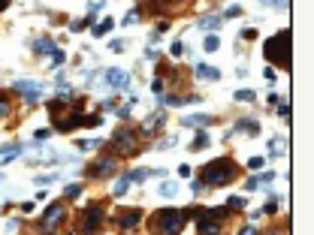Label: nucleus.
<instances>
[{
	"mask_svg": "<svg viewBox=\"0 0 314 235\" xmlns=\"http://www.w3.org/2000/svg\"><path fill=\"white\" fill-rule=\"evenodd\" d=\"M233 211L230 208H202L200 214H197V235H224V229H226V223L233 220Z\"/></svg>",
	"mask_w": 314,
	"mask_h": 235,
	"instance_id": "39448f33",
	"label": "nucleus"
},
{
	"mask_svg": "<svg viewBox=\"0 0 314 235\" xmlns=\"http://www.w3.org/2000/svg\"><path fill=\"white\" fill-rule=\"evenodd\" d=\"M208 145H212L208 133H205V130H200V133H197V139L190 142V151H202V148H208Z\"/></svg>",
	"mask_w": 314,
	"mask_h": 235,
	"instance_id": "393cba45",
	"label": "nucleus"
},
{
	"mask_svg": "<svg viewBox=\"0 0 314 235\" xmlns=\"http://www.w3.org/2000/svg\"><path fill=\"white\" fill-rule=\"evenodd\" d=\"M163 127H166V112H157V115H151L145 121V127H142V133H139V136H154V133H160Z\"/></svg>",
	"mask_w": 314,
	"mask_h": 235,
	"instance_id": "4468645a",
	"label": "nucleus"
},
{
	"mask_svg": "<svg viewBox=\"0 0 314 235\" xmlns=\"http://www.w3.org/2000/svg\"><path fill=\"white\" fill-rule=\"evenodd\" d=\"M275 181V172H263V175H257V178H251L248 184H245V190H260L263 184H272Z\"/></svg>",
	"mask_w": 314,
	"mask_h": 235,
	"instance_id": "a211bd4d",
	"label": "nucleus"
},
{
	"mask_svg": "<svg viewBox=\"0 0 314 235\" xmlns=\"http://www.w3.org/2000/svg\"><path fill=\"white\" fill-rule=\"evenodd\" d=\"M275 211H278V199L272 196L269 202H266V208H260V214H275Z\"/></svg>",
	"mask_w": 314,
	"mask_h": 235,
	"instance_id": "58836bf2",
	"label": "nucleus"
},
{
	"mask_svg": "<svg viewBox=\"0 0 314 235\" xmlns=\"http://www.w3.org/2000/svg\"><path fill=\"white\" fill-rule=\"evenodd\" d=\"M142 208H121L115 217H112V223L118 226V232L121 235H133L139 226H142Z\"/></svg>",
	"mask_w": 314,
	"mask_h": 235,
	"instance_id": "9d476101",
	"label": "nucleus"
},
{
	"mask_svg": "<svg viewBox=\"0 0 314 235\" xmlns=\"http://www.w3.org/2000/svg\"><path fill=\"white\" fill-rule=\"evenodd\" d=\"M6 6H9V0H0V12H3Z\"/></svg>",
	"mask_w": 314,
	"mask_h": 235,
	"instance_id": "603ef678",
	"label": "nucleus"
},
{
	"mask_svg": "<svg viewBox=\"0 0 314 235\" xmlns=\"http://www.w3.org/2000/svg\"><path fill=\"white\" fill-rule=\"evenodd\" d=\"M121 157H115V154H109V151H103L91 166H88V178H94V181H106V178H112V175H118V163Z\"/></svg>",
	"mask_w": 314,
	"mask_h": 235,
	"instance_id": "1a4fd4ad",
	"label": "nucleus"
},
{
	"mask_svg": "<svg viewBox=\"0 0 314 235\" xmlns=\"http://www.w3.org/2000/svg\"><path fill=\"white\" fill-rule=\"evenodd\" d=\"M184 3H187V0H154V9L151 12H169V9H179Z\"/></svg>",
	"mask_w": 314,
	"mask_h": 235,
	"instance_id": "6ab92c4d",
	"label": "nucleus"
},
{
	"mask_svg": "<svg viewBox=\"0 0 314 235\" xmlns=\"http://www.w3.org/2000/svg\"><path fill=\"white\" fill-rule=\"evenodd\" d=\"M82 184H79V181H73V184H67V190H64V199H79L82 196Z\"/></svg>",
	"mask_w": 314,
	"mask_h": 235,
	"instance_id": "cd10ccee",
	"label": "nucleus"
},
{
	"mask_svg": "<svg viewBox=\"0 0 314 235\" xmlns=\"http://www.w3.org/2000/svg\"><path fill=\"white\" fill-rule=\"evenodd\" d=\"M67 214H69V208H67V199H55L43 214H40V220H37V232L40 235H58V229L67 223Z\"/></svg>",
	"mask_w": 314,
	"mask_h": 235,
	"instance_id": "423d86ee",
	"label": "nucleus"
},
{
	"mask_svg": "<svg viewBox=\"0 0 314 235\" xmlns=\"http://www.w3.org/2000/svg\"><path fill=\"white\" fill-rule=\"evenodd\" d=\"M236 100H239V103H254L257 94H254L251 87H242V90H236Z\"/></svg>",
	"mask_w": 314,
	"mask_h": 235,
	"instance_id": "7c9ffc66",
	"label": "nucleus"
},
{
	"mask_svg": "<svg viewBox=\"0 0 314 235\" xmlns=\"http://www.w3.org/2000/svg\"><path fill=\"white\" fill-rule=\"evenodd\" d=\"M187 223H190L187 208H157L148 220V232L151 235H181Z\"/></svg>",
	"mask_w": 314,
	"mask_h": 235,
	"instance_id": "f03ea898",
	"label": "nucleus"
},
{
	"mask_svg": "<svg viewBox=\"0 0 314 235\" xmlns=\"http://www.w3.org/2000/svg\"><path fill=\"white\" fill-rule=\"evenodd\" d=\"M12 94H22L27 106H37L43 97V85L40 82H12Z\"/></svg>",
	"mask_w": 314,
	"mask_h": 235,
	"instance_id": "9b49d317",
	"label": "nucleus"
},
{
	"mask_svg": "<svg viewBox=\"0 0 314 235\" xmlns=\"http://www.w3.org/2000/svg\"><path fill=\"white\" fill-rule=\"evenodd\" d=\"M130 184H133V181H130V172H124V175H121V178H118V184H115V190H112V196H124V193L130 190Z\"/></svg>",
	"mask_w": 314,
	"mask_h": 235,
	"instance_id": "b1692460",
	"label": "nucleus"
},
{
	"mask_svg": "<svg viewBox=\"0 0 314 235\" xmlns=\"http://www.w3.org/2000/svg\"><path fill=\"white\" fill-rule=\"evenodd\" d=\"M124 45H127L124 40H112V43H109V48H112V51H124Z\"/></svg>",
	"mask_w": 314,
	"mask_h": 235,
	"instance_id": "a18cd8bd",
	"label": "nucleus"
},
{
	"mask_svg": "<svg viewBox=\"0 0 314 235\" xmlns=\"http://www.w3.org/2000/svg\"><path fill=\"white\" fill-rule=\"evenodd\" d=\"M91 21H94V15H88V18H82V21H73V24H69V30H73V33H82L85 27H91Z\"/></svg>",
	"mask_w": 314,
	"mask_h": 235,
	"instance_id": "f704fd0d",
	"label": "nucleus"
},
{
	"mask_svg": "<svg viewBox=\"0 0 314 235\" xmlns=\"http://www.w3.org/2000/svg\"><path fill=\"white\" fill-rule=\"evenodd\" d=\"M166 30H169V21H160V24L154 27V36H160V33H166Z\"/></svg>",
	"mask_w": 314,
	"mask_h": 235,
	"instance_id": "49530a36",
	"label": "nucleus"
},
{
	"mask_svg": "<svg viewBox=\"0 0 314 235\" xmlns=\"http://www.w3.org/2000/svg\"><path fill=\"white\" fill-rule=\"evenodd\" d=\"M133 106H136V97H130V100H127V106H121V108H118V118H121V121H127Z\"/></svg>",
	"mask_w": 314,
	"mask_h": 235,
	"instance_id": "c9c22d12",
	"label": "nucleus"
},
{
	"mask_svg": "<svg viewBox=\"0 0 314 235\" xmlns=\"http://www.w3.org/2000/svg\"><path fill=\"white\" fill-rule=\"evenodd\" d=\"M0 184H3V172H0Z\"/></svg>",
	"mask_w": 314,
	"mask_h": 235,
	"instance_id": "864d4df0",
	"label": "nucleus"
},
{
	"mask_svg": "<svg viewBox=\"0 0 314 235\" xmlns=\"http://www.w3.org/2000/svg\"><path fill=\"white\" fill-rule=\"evenodd\" d=\"M208 124H215V118H208V115H190V118H181V127H208Z\"/></svg>",
	"mask_w": 314,
	"mask_h": 235,
	"instance_id": "aec40b11",
	"label": "nucleus"
},
{
	"mask_svg": "<svg viewBox=\"0 0 314 235\" xmlns=\"http://www.w3.org/2000/svg\"><path fill=\"white\" fill-rule=\"evenodd\" d=\"M103 124V115H85L82 108H67L61 118L51 121V130L58 133H73L79 127H100Z\"/></svg>",
	"mask_w": 314,
	"mask_h": 235,
	"instance_id": "0eeeda50",
	"label": "nucleus"
},
{
	"mask_svg": "<svg viewBox=\"0 0 314 235\" xmlns=\"http://www.w3.org/2000/svg\"><path fill=\"white\" fill-rule=\"evenodd\" d=\"M109 220V214H106V205L103 202H91V205H85L79 214H76V235H97L103 232V226H106Z\"/></svg>",
	"mask_w": 314,
	"mask_h": 235,
	"instance_id": "20e7f679",
	"label": "nucleus"
},
{
	"mask_svg": "<svg viewBox=\"0 0 314 235\" xmlns=\"http://www.w3.org/2000/svg\"><path fill=\"white\" fill-rule=\"evenodd\" d=\"M179 178H190V166H187V163H181V166H179Z\"/></svg>",
	"mask_w": 314,
	"mask_h": 235,
	"instance_id": "de8ad7c7",
	"label": "nucleus"
},
{
	"mask_svg": "<svg viewBox=\"0 0 314 235\" xmlns=\"http://www.w3.org/2000/svg\"><path fill=\"white\" fill-rule=\"evenodd\" d=\"M190 193H194V196H202V193H205V187H202V181H200V178L194 181V184H190Z\"/></svg>",
	"mask_w": 314,
	"mask_h": 235,
	"instance_id": "a19ab883",
	"label": "nucleus"
},
{
	"mask_svg": "<svg viewBox=\"0 0 314 235\" xmlns=\"http://www.w3.org/2000/svg\"><path fill=\"white\" fill-rule=\"evenodd\" d=\"M263 166H266V157H251V160H248V169H251V172H260Z\"/></svg>",
	"mask_w": 314,
	"mask_h": 235,
	"instance_id": "e433bc0d",
	"label": "nucleus"
},
{
	"mask_svg": "<svg viewBox=\"0 0 314 235\" xmlns=\"http://www.w3.org/2000/svg\"><path fill=\"white\" fill-rule=\"evenodd\" d=\"M76 148L79 151H97V148H103V139H82V142H76Z\"/></svg>",
	"mask_w": 314,
	"mask_h": 235,
	"instance_id": "bb28decb",
	"label": "nucleus"
},
{
	"mask_svg": "<svg viewBox=\"0 0 314 235\" xmlns=\"http://www.w3.org/2000/svg\"><path fill=\"white\" fill-rule=\"evenodd\" d=\"M24 148L22 145H0V166H6V163H12L15 157H19Z\"/></svg>",
	"mask_w": 314,
	"mask_h": 235,
	"instance_id": "f3484780",
	"label": "nucleus"
},
{
	"mask_svg": "<svg viewBox=\"0 0 314 235\" xmlns=\"http://www.w3.org/2000/svg\"><path fill=\"white\" fill-rule=\"evenodd\" d=\"M112 27H115V21H112V18H103L100 24H91V33H94V36H106Z\"/></svg>",
	"mask_w": 314,
	"mask_h": 235,
	"instance_id": "a878e982",
	"label": "nucleus"
},
{
	"mask_svg": "<svg viewBox=\"0 0 314 235\" xmlns=\"http://www.w3.org/2000/svg\"><path fill=\"white\" fill-rule=\"evenodd\" d=\"M230 133H248V136H257V133H260V124H257L254 118H239ZM230 133H226V136H230Z\"/></svg>",
	"mask_w": 314,
	"mask_h": 235,
	"instance_id": "2eb2a0df",
	"label": "nucleus"
},
{
	"mask_svg": "<svg viewBox=\"0 0 314 235\" xmlns=\"http://www.w3.org/2000/svg\"><path fill=\"white\" fill-rule=\"evenodd\" d=\"M221 24H224V18H218V15H205V18H200V30H208V33L218 30Z\"/></svg>",
	"mask_w": 314,
	"mask_h": 235,
	"instance_id": "4be33fe9",
	"label": "nucleus"
},
{
	"mask_svg": "<svg viewBox=\"0 0 314 235\" xmlns=\"http://www.w3.org/2000/svg\"><path fill=\"white\" fill-rule=\"evenodd\" d=\"M139 18H142V9H130V12L124 15V21H121V24H124V27H133Z\"/></svg>",
	"mask_w": 314,
	"mask_h": 235,
	"instance_id": "2f4dec72",
	"label": "nucleus"
},
{
	"mask_svg": "<svg viewBox=\"0 0 314 235\" xmlns=\"http://www.w3.org/2000/svg\"><path fill=\"white\" fill-rule=\"evenodd\" d=\"M12 115V100L9 94H0V118H9Z\"/></svg>",
	"mask_w": 314,
	"mask_h": 235,
	"instance_id": "c85d7f7f",
	"label": "nucleus"
},
{
	"mask_svg": "<svg viewBox=\"0 0 314 235\" xmlns=\"http://www.w3.org/2000/svg\"><path fill=\"white\" fill-rule=\"evenodd\" d=\"M269 103H272V106H278V103H284V97H281V94H272V97H269Z\"/></svg>",
	"mask_w": 314,
	"mask_h": 235,
	"instance_id": "8fccbe9b",
	"label": "nucleus"
},
{
	"mask_svg": "<svg viewBox=\"0 0 314 235\" xmlns=\"http://www.w3.org/2000/svg\"><path fill=\"white\" fill-rule=\"evenodd\" d=\"M112 154L115 157H133V154H139V130H133L130 124H121L118 130L112 133Z\"/></svg>",
	"mask_w": 314,
	"mask_h": 235,
	"instance_id": "6e6552de",
	"label": "nucleus"
},
{
	"mask_svg": "<svg viewBox=\"0 0 314 235\" xmlns=\"http://www.w3.org/2000/svg\"><path fill=\"white\" fill-rule=\"evenodd\" d=\"M169 54H172V58H184V43H181V40L172 43V45H169Z\"/></svg>",
	"mask_w": 314,
	"mask_h": 235,
	"instance_id": "4c0bfd02",
	"label": "nucleus"
},
{
	"mask_svg": "<svg viewBox=\"0 0 314 235\" xmlns=\"http://www.w3.org/2000/svg\"><path fill=\"white\" fill-rule=\"evenodd\" d=\"M48 136H51V130H37V139H40V142H43V139H48Z\"/></svg>",
	"mask_w": 314,
	"mask_h": 235,
	"instance_id": "3c124183",
	"label": "nucleus"
},
{
	"mask_svg": "<svg viewBox=\"0 0 314 235\" xmlns=\"http://www.w3.org/2000/svg\"><path fill=\"white\" fill-rule=\"evenodd\" d=\"M151 94H154V97H163V94H166V82H163V76H157V79L151 82Z\"/></svg>",
	"mask_w": 314,
	"mask_h": 235,
	"instance_id": "c756f323",
	"label": "nucleus"
},
{
	"mask_svg": "<svg viewBox=\"0 0 314 235\" xmlns=\"http://www.w3.org/2000/svg\"><path fill=\"white\" fill-rule=\"evenodd\" d=\"M200 94H163L157 97V103H166V106H187V103H200Z\"/></svg>",
	"mask_w": 314,
	"mask_h": 235,
	"instance_id": "ddd939ff",
	"label": "nucleus"
},
{
	"mask_svg": "<svg viewBox=\"0 0 314 235\" xmlns=\"http://www.w3.org/2000/svg\"><path fill=\"white\" fill-rule=\"evenodd\" d=\"M263 3H269V6H287L290 0H263Z\"/></svg>",
	"mask_w": 314,
	"mask_h": 235,
	"instance_id": "09e8293b",
	"label": "nucleus"
},
{
	"mask_svg": "<svg viewBox=\"0 0 314 235\" xmlns=\"http://www.w3.org/2000/svg\"><path fill=\"white\" fill-rule=\"evenodd\" d=\"M64 61H67V54H64L61 48H55V51H51V64H55V66H61Z\"/></svg>",
	"mask_w": 314,
	"mask_h": 235,
	"instance_id": "ea45409f",
	"label": "nucleus"
},
{
	"mask_svg": "<svg viewBox=\"0 0 314 235\" xmlns=\"http://www.w3.org/2000/svg\"><path fill=\"white\" fill-rule=\"evenodd\" d=\"M239 175H242V166H236V160L230 154L215 157L212 163H205L200 169L202 187H230L233 181H239Z\"/></svg>",
	"mask_w": 314,
	"mask_h": 235,
	"instance_id": "f257e3e1",
	"label": "nucleus"
},
{
	"mask_svg": "<svg viewBox=\"0 0 314 235\" xmlns=\"http://www.w3.org/2000/svg\"><path fill=\"white\" fill-rule=\"evenodd\" d=\"M157 193H160L163 199H172V196H179V184H176V181H160Z\"/></svg>",
	"mask_w": 314,
	"mask_h": 235,
	"instance_id": "5701e85b",
	"label": "nucleus"
},
{
	"mask_svg": "<svg viewBox=\"0 0 314 235\" xmlns=\"http://www.w3.org/2000/svg\"><path fill=\"white\" fill-rule=\"evenodd\" d=\"M103 79H106L109 87H127L130 85V72L121 69V66H109L106 72H103Z\"/></svg>",
	"mask_w": 314,
	"mask_h": 235,
	"instance_id": "f8f14e48",
	"label": "nucleus"
},
{
	"mask_svg": "<svg viewBox=\"0 0 314 235\" xmlns=\"http://www.w3.org/2000/svg\"><path fill=\"white\" fill-rule=\"evenodd\" d=\"M55 48H58V45L51 43V40H45V36L33 40V51H37V54H48V58H51V51H55Z\"/></svg>",
	"mask_w": 314,
	"mask_h": 235,
	"instance_id": "412c9836",
	"label": "nucleus"
},
{
	"mask_svg": "<svg viewBox=\"0 0 314 235\" xmlns=\"http://www.w3.org/2000/svg\"><path fill=\"white\" fill-rule=\"evenodd\" d=\"M226 208H230V211H242V208H245V196H230V199H226Z\"/></svg>",
	"mask_w": 314,
	"mask_h": 235,
	"instance_id": "473e14b6",
	"label": "nucleus"
},
{
	"mask_svg": "<svg viewBox=\"0 0 314 235\" xmlns=\"http://www.w3.org/2000/svg\"><path fill=\"white\" fill-rule=\"evenodd\" d=\"M242 40H257V27H245L242 30Z\"/></svg>",
	"mask_w": 314,
	"mask_h": 235,
	"instance_id": "c03bdc74",
	"label": "nucleus"
},
{
	"mask_svg": "<svg viewBox=\"0 0 314 235\" xmlns=\"http://www.w3.org/2000/svg\"><path fill=\"white\" fill-rule=\"evenodd\" d=\"M239 235H260V229L248 223V226H242V229H239Z\"/></svg>",
	"mask_w": 314,
	"mask_h": 235,
	"instance_id": "37998d69",
	"label": "nucleus"
},
{
	"mask_svg": "<svg viewBox=\"0 0 314 235\" xmlns=\"http://www.w3.org/2000/svg\"><path fill=\"white\" fill-rule=\"evenodd\" d=\"M290 40H293V33H290V27H284V30H278L275 36H269L266 40V45H263V58L275 66H281V69H290V64H293V58H290Z\"/></svg>",
	"mask_w": 314,
	"mask_h": 235,
	"instance_id": "7ed1b4c3",
	"label": "nucleus"
},
{
	"mask_svg": "<svg viewBox=\"0 0 314 235\" xmlns=\"http://www.w3.org/2000/svg\"><path fill=\"white\" fill-rule=\"evenodd\" d=\"M202 48H205V51H218V48H221V40H218L215 33H208L205 43H202Z\"/></svg>",
	"mask_w": 314,
	"mask_h": 235,
	"instance_id": "72a5a7b5",
	"label": "nucleus"
},
{
	"mask_svg": "<svg viewBox=\"0 0 314 235\" xmlns=\"http://www.w3.org/2000/svg\"><path fill=\"white\" fill-rule=\"evenodd\" d=\"M239 15H242V6H230L224 12V18H239Z\"/></svg>",
	"mask_w": 314,
	"mask_h": 235,
	"instance_id": "79ce46f5",
	"label": "nucleus"
},
{
	"mask_svg": "<svg viewBox=\"0 0 314 235\" xmlns=\"http://www.w3.org/2000/svg\"><path fill=\"white\" fill-rule=\"evenodd\" d=\"M194 76H197L200 82H218V79H221V69H218V66H212V64H200Z\"/></svg>",
	"mask_w": 314,
	"mask_h": 235,
	"instance_id": "dca6fc26",
	"label": "nucleus"
}]
</instances>
